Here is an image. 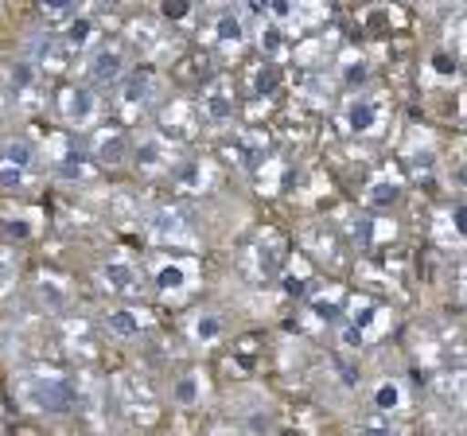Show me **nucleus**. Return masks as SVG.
I'll list each match as a JSON object with an SVG mask.
<instances>
[{
	"label": "nucleus",
	"instance_id": "1",
	"mask_svg": "<svg viewBox=\"0 0 467 436\" xmlns=\"http://www.w3.org/2000/svg\"><path fill=\"white\" fill-rule=\"evenodd\" d=\"M24 394H27V401H32V410H39V413H67L70 405H75L70 386L63 382V378H55V374H39Z\"/></svg>",
	"mask_w": 467,
	"mask_h": 436
},
{
	"label": "nucleus",
	"instance_id": "2",
	"mask_svg": "<svg viewBox=\"0 0 467 436\" xmlns=\"http://www.w3.org/2000/svg\"><path fill=\"white\" fill-rule=\"evenodd\" d=\"M58 113H63V121L67 125H75V129H90L98 121V94L90 90V86H67L63 94H58Z\"/></svg>",
	"mask_w": 467,
	"mask_h": 436
},
{
	"label": "nucleus",
	"instance_id": "3",
	"mask_svg": "<svg viewBox=\"0 0 467 436\" xmlns=\"http://www.w3.org/2000/svg\"><path fill=\"white\" fill-rule=\"evenodd\" d=\"M152 285L160 296H183L187 288L195 285V261H183V257H168L152 269Z\"/></svg>",
	"mask_w": 467,
	"mask_h": 436
},
{
	"label": "nucleus",
	"instance_id": "4",
	"mask_svg": "<svg viewBox=\"0 0 467 436\" xmlns=\"http://www.w3.org/2000/svg\"><path fill=\"white\" fill-rule=\"evenodd\" d=\"M125 75H129V59L121 47H98L94 59L86 63V78L94 86H117Z\"/></svg>",
	"mask_w": 467,
	"mask_h": 436
},
{
	"label": "nucleus",
	"instance_id": "5",
	"mask_svg": "<svg viewBox=\"0 0 467 436\" xmlns=\"http://www.w3.org/2000/svg\"><path fill=\"white\" fill-rule=\"evenodd\" d=\"M98 281H101L106 293H133L137 281H140V273H137V265L129 257H109L106 265H101Z\"/></svg>",
	"mask_w": 467,
	"mask_h": 436
},
{
	"label": "nucleus",
	"instance_id": "6",
	"mask_svg": "<svg viewBox=\"0 0 467 436\" xmlns=\"http://www.w3.org/2000/svg\"><path fill=\"white\" fill-rule=\"evenodd\" d=\"M133 156H137L140 171H164V168L175 164V149H171L164 137H140L137 149H133Z\"/></svg>",
	"mask_w": 467,
	"mask_h": 436
},
{
	"label": "nucleus",
	"instance_id": "7",
	"mask_svg": "<svg viewBox=\"0 0 467 436\" xmlns=\"http://www.w3.org/2000/svg\"><path fill=\"white\" fill-rule=\"evenodd\" d=\"M125 156H129V140H125L121 129H101L98 140H94V160H98V164L117 168Z\"/></svg>",
	"mask_w": 467,
	"mask_h": 436
},
{
	"label": "nucleus",
	"instance_id": "8",
	"mask_svg": "<svg viewBox=\"0 0 467 436\" xmlns=\"http://www.w3.org/2000/svg\"><path fill=\"white\" fill-rule=\"evenodd\" d=\"M378 125H382V109H378V101L355 98L347 106V129H350V133H374Z\"/></svg>",
	"mask_w": 467,
	"mask_h": 436
},
{
	"label": "nucleus",
	"instance_id": "9",
	"mask_svg": "<svg viewBox=\"0 0 467 436\" xmlns=\"http://www.w3.org/2000/svg\"><path fill=\"white\" fill-rule=\"evenodd\" d=\"M202 118H207L211 125L234 121V94L226 90V86H214V90L202 94Z\"/></svg>",
	"mask_w": 467,
	"mask_h": 436
},
{
	"label": "nucleus",
	"instance_id": "10",
	"mask_svg": "<svg viewBox=\"0 0 467 436\" xmlns=\"http://www.w3.org/2000/svg\"><path fill=\"white\" fill-rule=\"evenodd\" d=\"M202 394H207V382H202V374H199V370L180 374V378H175V386H171V401H175V405H183V410L199 405Z\"/></svg>",
	"mask_w": 467,
	"mask_h": 436
},
{
	"label": "nucleus",
	"instance_id": "11",
	"mask_svg": "<svg viewBox=\"0 0 467 436\" xmlns=\"http://www.w3.org/2000/svg\"><path fill=\"white\" fill-rule=\"evenodd\" d=\"M125 82V106H149V101L156 98L152 90H156V75L152 70H133L129 78H121Z\"/></svg>",
	"mask_w": 467,
	"mask_h": 436
},
{
	"label": "nucleus",
	"instance_id": "12",
	"mask_svg": "<svg viewBox=\"0 0 467 436\" xmlns=\"http://www.w3.org/2000/svg\"><path fill=\"white\" fill-rule=\"evenodd\" d=\"M36 144L27 140V137H8L5 144H0V160L5 164H16V168H27V171H36Z\"/></svg>",
	"mask_w": 467,
	"mask_h": 436
},
{
	"label": "nucleus",
	"instance_id": "13",
	"mask_svg": "<svg viewBox=\"0 0 467 436\" xmlns=\"http://www.w3.org/2000/svg\"><path fill=\"white\" fill-rule=\"evenodd\" d=\"M94 39H98L94 16H75V20L67 24V32H63V47H67V51H86Z\"/></svg>",
	"mask_w": 467,
	"mask_h": 436
},
{
	"label": "nucleus",
	"instance_id": "14",
	"mask_svg": "<svg viewBox=\"0 0 467 436\" xmlns=\"http://www.w3.org/2000/svg\"><path fill=\"white\" fill-rule=\"evenodd\" d=\"M106 327L113 331V336H121V339H133V336L144 331V316L137 308H113L106 316Z\"/></svg>",
	"mask_w": 467,
	"mask_h": 436
},
{
	"label": "nucleus",
	"instance_id": "15",
	"mask_svg": "<svg viewBox=\"0 0 467 436\" xmlns=\"http://www.w3.org/2000/svg\"><path fill=\"white\" fill-rule=\"evenodd\" d=\"M223 331H226V324H223V316H218V312H199L195 324H192L195 343H218V339H223Z\"/></svg>",
	"mask_w": 467,
	"mask_h": 436
},
{
	"label": "nucleus",
	"instance_id": "16",
	"mask_svg": "<svg viewBox=\"0 0 467 436\" xmlns=\"http://www.w3.org/2000/svg\"><path fill=\"white\" fill-rule=\"evenodd\" d=\"M374 410L378 413H398V410H405V389H401V382H386L374 389Z\"/></svg>",
	"mask_w": 467,
	"mask_h": 436
},
{
	"label": "nucleus",
	"instance_id": "17",
	"mask_svg": "<svg viewBox=\"0 0 467 436\" xmlns=\"http://www.w3.org/2000/svg\"><path fill=\"white\" fill-rule=\"evenodd\" d=\"M32 187V171L27 168H16V164H5L0 160V192H8V195H20Z\"/></svg>",
	"mask_w": 467,
	"mask_h": 436
},
{
	"label": "nucleus",
	"instance_id": "18",
	"mask_svg": "<svg viewBox=\"0 0 467 436\" xmlns=\"http://www.w3.org/2000/svg\"><path fill=\"white\" fill-rule=\"evenodd\" d=\"M398 195H401L398 180H378L374 192H370V202H374V207H389V202H398Z\"/></svg>",
	"mask_w": 467,
	"mask_h": 436
},
{
	"label": "nucleus",
	"instance_id": "19",
	"mask_svg": "<svg viewBox=\"0 0 467 436\" xmlns=\"http://www.w3.org/2000/svg\"><path fill=\"white\" fill-rule=\"evenodd\" d=\"M192 0H160V16H164L168 24H183L187 16H192Z\"/></svg>",
	"mask_w": 467,
	"mask_h": 436
},
{
	"label": "nucleus",
	"instance_id": "20",
	"mask_svg": "<svg viewBox=\"0 0 467 436\" xmlns=\"http://www.w3.org/2000/svg\"><path fill=\"white\" fill-rule=\"evenodd\" d=\"M5 234H8V238H32V234H36L32 214H8V218H5Z\"/></svg>",
	"mask_w": 467,
	"mask_h": 436
},
{
	"label": "nucleus",
	"instance_id": "21",
	"mask_svg": "<svg viewBox=\"0 0 467 436\" xmlns=\"http://www.w3.org/2000/svg\"><path fill=\"white\" fill-rule=\"evenodd\" d=\"M276 86H281V70H276V63H265L257 70V78H254V90L257 94H273Z\"/></svg>",
	"mask_w": 467,
	"mask_h": 436
},
{
	"label": "nucleus",
	"instance_id": "22",
	"mask_svg": "<svg viewBox=\"0 0 467 436\" xmlns=\"http://www.w3.org/2000/svg\"><path fill=\"white\" fill-rule=\"evenodd\" d=\"M36 8L47 20H67L70 12H75V0H36Z\"/></svg>",
	"mask_w": 467,
	"mask_h": 436
},
{
	"label": "nucleus",
	"instance_id": "23",
	"mask_svg": "<svg viewBox=\"0 0 467 436\" xmlns=\"http://www.w3.org/2000/svg\"><path fill=\"white\" fill-rule=\"evenodd\" d=\"M218 39L238 47V43H242V20L238 16H223V20H218Z\"/></svg>",
	"mask_w": 467,
	"mask_h": 436
},
{
	"label": "nucleus",
	"instance_id": "24",
	"mask_svg": "<svg viewBox=\"0 0 467 436\" xmlns=\"http://www.w3.org/2000/svg\"><path fill=\"white\" fill-rule=\"evenodd\" d=\"M285 293L288 296H304V293H308V281H304V273H288V277H285Z\"/></svg>",
	"mask_w": 467,
	"mask_h": 436
},
{
	"label": "nucleus",
	"instance_id": "25",
	"mask_svg": "<svg viewBox=\"0 0 467 436\" xmlns=\"http://www.w3.org/2000/svg\"><path fill=\"white\" fill-rule=\"evenodd\" d=\"M269 12L276 20H288V16H296V5L292 0H269Z\"/></svg>",
	"mask_w": 467,
	"mask_h": 436
},
{
	"label": "nucleus",
	"instance_id": "26",
	"mask_svg": "<svg viewBox=\"0 0 467 436\" xmlns=\"http://www.w3.org/2000/svg\"><path fill=\"white\" fill-rule=\"evenodd\" d=\"M432 70H436V75H444V78H451V75H456V63H451L448 55H436V59H432Z\"/></svg>",
	"mask_w": 467,
	"mask_h": 436
},
{
	"label": "nucleus",
	"instance_id": "27",
	"mask_svg": "<svg viewBox=\"0 0 467 436\" xmlns=\"http://www.w3.org/2000/svg\"><path fill=\"white\" fill-rule=\"evenodd\" d=\"M451 226H456V234H460V238H467V202L451 211Z\"/></svg>",
	"mask_w": 467,
	"mask_h": 436
},
{
	"label": "nucleus",
	"instance_id": "28",
	"mask_svg": "<svg viewBox=\"0 0 467 436\" xmlns=\"http://www.w3.org/2000/svg\"><path fill=\"white\" fill-rule=\"evenodd\" d=\"M343 347H347V351H358V347H362V331H358L355 324L343 331Z\"/></svg>",
	"mask_w": 467,
	"mask_h": 436
},
{
	"label": "nucleus",
	"instance_id": "29",
	"mask_svg": "<svg viewBox=\"0 0 467 436\" xmlns=\"http://www.w3.org/2000/svg\"><path fill=\"white\" fill-rule=\"evenodd\" d=\"M63 176H86V164H82V160H63Z\"/></svg>",
	"mask_w": 467,
	"mask_h": 436
},
{
	"label": "nucleus",
	"instance_id": "30",
	"mask_svg": "<svg viewBox=\"0 0 467 436\" xmlns=\"http://www.w3.org/2000/svg\"><path fill=\"white\" fill-rule=\"evenodd\" d=\"M261 47H265V51H276V47H281V36H276V27H269V32L261 36Z\"/></svg>",
	"mask_w": 467,
	"mask_h": 436
},
{
	"label": "nucleus",
	"instance_id": "31",
	"mask_svg": "<svg viewBox=\"0 0 467 436\" xmlns=\"http://www.w3.org/2000/svg\"><path fill=\"white\" fill-rule=\"evenodd\" d=\"M362 78H367V67H362V63H350V67H347V82H362Z\"/></svg>",
	"mask_w": 467,
	"mask_h": 436
},
{
	"label": "nucleus",
	"instance_id": "32",
	"mask_svg": "<svg viewBox=\"0 0 467 436\" xmlns=\"http://www.w3.org/2000/svg\"><path fill=\"white\" fill-rule=\"evenodd\" d=\"M362 436H393V429H362Z\"/></svg>",
	"mask_w": 467,
	"mask_h": 436
},
{
	"label": "nucleus",
	"instance_id": "33",
	"mask_svg": "<svg viewBox=\"0 0 467 436\" xmlns=\"http://www.w3.org/2000/svg\"><path fill=\"white\" fill-rule=\"evenodd\" d=\"M106 5H125V0H106Z\"/></svg>",
	"mask_w": 467,
	"mask_h": 436
}]
</instances>
